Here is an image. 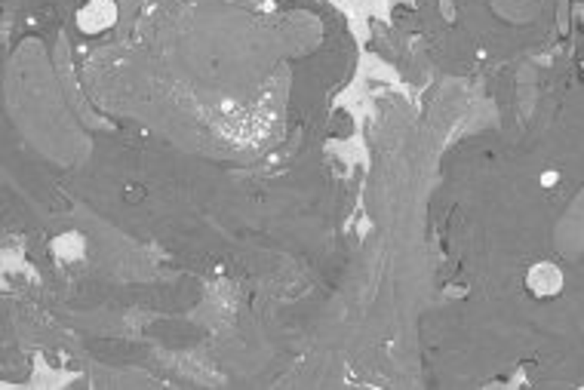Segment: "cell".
I'll list each match as a JSON object with an SVG mask.
<instances>
[{"mask_svg":"<svg viewBox=\"0 0 584 390\" xmlns=\"http://www.w3.org/2000/svg\"><path fill=\"white\" fill-rule=\"evenodd\" d=\"M526 289L535 299H553L562 292V271L553 261H538L526 271Z\"/></svg>","mask_w":584,"mask_h":390,"instance_id":"obj_1","label":"cell"},{"mask_svg":"<svg viewBox=\"0 0 584 390\" xmlns=\"http://www.w3.org/2000/svg\"><path fill=\"white\" fill-rule=\"evenodd\" d=\"M114 19H117L114 0H87V3L77 10V25H80V31H87V34L108 31V28L114 25Z\"/></svg>","mask_w":584,"mask_h":390,"instance_id":"obj_2","label":"cell"},{"mask_svg":"<svg viewBox=\"0 0 584 390\" xmlns=\"http://www.w3.org/2000/svg\"><path fill=\"white\" fill-rule=\"evenodd\" d=\"M541 184H544V188H551V184H557V172H544V175H541Z\"/></svg>","mask_w":584,"mask_h":390,"instance_id":"obj_3","label":"cell"}]
</instances>
